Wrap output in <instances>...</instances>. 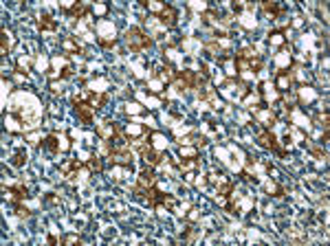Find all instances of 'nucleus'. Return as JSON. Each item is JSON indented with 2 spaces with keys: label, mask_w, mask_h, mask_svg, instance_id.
Instances as JSON below:
<instances>
[{
  "label": "nucleus",
  "mask_w": 330,
  "mask_h": 246,
  "mask_svg": "<svg viewBox=\"0 0 330 246\" xmlns=\"http://www.w3.org/2000/svg\"><path fill=\"white\" fill-rule=\"evenodd\" d=\"M126 42H128V46L132 48V51H143V48L152 46L154 38H150L141 27H130L128 31H126Z\"/></svg>",
  "instance_id": "obj_1"
},
{
  "label": "nucleus",
  "mask_w": 330,
  "mask_h": 246,
  "mask_svg": "<svg viewBox=\"0 0 330 246\" xmlns=\"http://www.w3.org/2000/svg\"><path fill=\"white\" fill-rule=\"evenodd\" d=\"M73 106H75V114L77 119H79L84 125H88V123H93V117H95V110H93L91 104H86L84 99H79V97H75L73 99Z\"/></svg>",
  "instance_id": "obj_2"
},
{
  "label": "nucleus",
  "mask_w": 330,
  "mask_h": 246,
  "mask_svg": "<svg viewBox=\"0 0 330 246\" xmlns=\"http://www.w3.org/2000/svg\"><path fill=\"white\" fill-rule=\"evenodd\" d=\"M258 141H260V145H262V147H267V150L275 152L278 156H286V150H282V147L278 145V138L273 137L271 130H262V132L258 134Z\"/></svg>",
  "instance_id": "obj_3"
},
{
  "label": "nucleus",
  "mask_w": 330,
  "mask_h": 246,
  "mask_svg": "<svg viewBox=\"0 0 330 246\" xmlns=\"http://www.w3.org/2000/svg\"><path fill=\"white\" fill-rule=\"evenodd\" d=\"M154 184H157V171H154V167H148V169H143L139 174L137 187L139 189H148V187H154Z\"/></svg>",
  "instance_id": "obj_4"
},
{
  "label": "nucleus",
  "mask_w": 330,
  "mask_h": 246,
  "mask_svg": "<svg viewBox=\"0 0 330 246\" xmlns=\"http://www.w3.org/2000/svg\"><path fill=\"white\" fill-rule=\"evenodd\" d=\"M178 14H176V9H174L172 5H163V9H161V14H158V20H161L165 27H176V22H178Z\"/></svg>",
  "instance_id": "obj_5"
},
{
  "label": "nucleus",
  "mask_w": 330,
  "mask_h": 246,
  "mask_svg": "<svg viewBox=\"0 0 330 246\" xmlns=\"http://www.w3.org/2000/svg\"><path fill=\"white\" fill-rule=\"evenodd\" d=\"M84 97H86V99H88V104L93 106V110H99L101 106H104V104H108V99H110V97L106 95V92H99V95H93V92H88V90H86V92H84Z\"/></svg>",
  "instance_id": "obj_6"
},
{
  "label": "nucleus",
  "mask_w": 330,
  "mask_h": 246,
  "mask_svg": "<svg viewBox=\"0 0 330 246\" xmlns=\"http://www.w3.org/2000/svg\"><path fill=\"white\" fill-rule=\"evenodd\" d=\"M38 24H40V29H42V31H44V29H48V31H55V29H58V22H55V20H53L48 14H42V15H40Z\"/></svg>",
  "instance_id": "obj_7"
},
{
  "label": "nucleus",
  "mask_w": 330,
  "mask_h": 246,
  "mask_svg": "<svg viewBox=\"0 0 330 246\" xmlns=\"http://www.w3.org/2000/svg\"><path fill=\"white\" fill-rule=\"evenodd\" d=\"M44 145L48 147V152H51V154H58V152H60V141H58V137H55V134H48V137L44 138Z\"/></svg>",
  "instance_id": "obj_8"
},
{
  "label": "nucleus",
  "mask_w": 330,
  "mask_h": 246,
  "mask_svg": "<svg viewBox=\"0 0 330 246\" xmlns=\"http://www.w3.org/2000/svg\"><path fill=\"white\" fill-rule=\"evenodd\" d=\"M88 167H91V169H95V171L104 169V161H101V156H93L91 161H88Z\"/></svg>",
  "instance_id": "obj_9"
},
{
  "label": "nucleus",
  "mask_w": 330,
  "mask_h": 246,
  "mask_svg": "<svg viewBox=\"0 0 330 246\" xmlns=\"http://www.w3.org/2000/svg\"><path fill=\"white\" fill-rule=\"evenodd\" d=\"M7 31L2 29V53H9V48H11V44H9V40H7Z\"/></svg>",
  "instance_id": "obj_10"
},
{
  "label": "nucleus",
  "mask_w": 330,
  "mask_h": 246,
  "mask_svg": "<svg viewBox=\"0 0 330 246\" xmlns=\"http://www.w3.org/2000/svg\"><path fill=\"white\" fill-rule=\"evenodd\" d=\"M22 163H24V156H22V154H16V156H14V165H16V167H20Z\"/></svg>",
  "instance_id": "obj_11"
}]
</instances>
